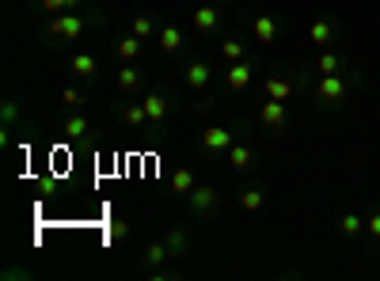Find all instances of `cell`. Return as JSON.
Wrapping results in <instances>:
<instances>
[{
  "label": "cell",
  "instance_id": "6da1fadb",
  "mask_svg": "<svg viewBox=\"0 0 380 281\" xmlns=\"http://www.w3.org/2000/svg\"><path fill=\"white\" fill-rule=\"evenodd\" d=\"M84 27H88V23H84L80 16H73V12H61V16H54V19H50V27H46V31H50L54 38L76 42V38L84 34Z\"/></svg>",
  "mask_w": 380,
  "mask_h": 281
},
{
  "label": "cell",
  "instance_id": "7a4b0ae2",
  "mask_svg": "<svg viewBox=\"0 0 380 281\" xmlns=\"http://www.w3.org/2000/svg\"><path fill=\"white\" fill-rule=\"evenodd\" d=\"M316 95H320L327 107H339L342 99H346V80H342L339 73H327L320 76V84H316Z\"/></svg>",
  "mask_w": 380,
  "mask_h": 281
},
{
  "label": "cell",
  "instance_id": "3957f363",
  "mask_svg": "<svg viewBox=\"0 0 380 281\" xmlns=\"http://www.w3.org/2000/svg\"><path fill=\"white\" fill-rule=\"evenodd\" d=\"M259 122H263V130H285V125H289V110H285L281 99H263Z\"/></svg>",
  "mask_w": 380,
  "mask_h": 281
},
{
  "label": "cell",
  "instance_id": "277c9868",
  "mask_svg": "<svg viewBox=\"0 0 380 281\" xmlns=\"http://www.w3.org/2000/svg\"><path fill=\"white\" fill-rule=\"evenodd\" d=\"M232 149V130H224V125H209L206 133H202V152L206 156H213V152H228Z\"/></svg>",
  "mask_w": 380,
  "mask_h": 281
},
{
  "label": "cell",
  "instance_id": "5b68a950",
  "mask_svg": "<svg viewBox=\"0 0 380 281\" xmlns=\"http://www.w3.org/2000/svg\"><path fill=\"white\" fill-rule=\"evenodd\" d=\"M182 80H187V88L206 91V88H209V80H213V69H209L206 61H190L187 73H182Z\"/></svg>",
  "mask_w": 380,
  "mask_h": 281
},
{
  "label": "cell",
  "instance_id": "8992f818",
  "mask_svg": "<svg viewBox=\"0 0 380 281\" xmlns=\"http://www.w3.org/2000/svg\"><path fill=\"white\" fill-rule=\"evenodd\" d=\"M293 91H297V84L289 80V76H266V84H263V99H289Z\"/></svg>",
  "mask_w": 380,
  "mask_h": 281
},
{
  "label": "cell",
  "instance_id": "52a82bcc",
  "mask_svg": "<svg viewBox=\"0 0 380 281\" xmlns=\"http://www.w3.org/2000/svg\"><path fill=\"white\" fill-rule=\"evenodd\" d=\"M251 34H255V42H263V46H270V42H278L281 27L274 16H255L251 19Z\"/></svg>",
  "mask_w": 380,
  "mask_h": 281
},
{
  "label": "cell",
  "instance_id": "ba28073f",
  "mask_svg": "<svg viewBox=\"0 0 380 281\" xmlns=\"http://www.w3.org/2000/svg\"><path fill=\"white\" fill-rule=\"evenodd\" d=\"M187 198H190V209H194L198 217H206V213H213V209H217V191H213V186H194Z\"/></svg>",
  "mask_w": 380,
  "mask_h": 281
},
{
  "label": "cell",
  "instance_id": "9c48e42d",
  "mask_svg": "<svg viewBox=\"0 0 380 281\" xmlns=\"http://www.w3.org/2000/svg\"><path fill=\"white\" fill-rule=\"evenodd\" d=\"M251 76H255V69L248 61H232V69L224 73V84H228V91H244L251 84Z\"/></svg>",
  "mask_w": 380,
  "mask_h": 281
},
{
  "label": "cell",
  "instance_id": "30bf717a",
  "mask_svg": "<svg viewBox=\"0 0 380 281\" xmlns=\"http://www.w3.org/2000/svg\"><path fill=\"white\" fill-rule=\"evenodd\" d=\"M115 84H118V91H126V95H133V91H141V73L126 61L122 69L115 73Z\"/></svg>",
  "mask_w": 380,
  "mask_h": 281
},
{
  "label": "cell",
  "instance_id": "8fae6325",
  "mask_svg": "<svg viewBox=\"0 0 380 281\" xmlns=\"http://www.w3.org/2000/svg\"><path fill=\"white\" fill-rule=\"evenodd\" d=\"M141 103H145V114H149V122H164V118H167V99L160 95V91H149Z\"/></svg>",
  "mask_w": 380,
  "mask_h": 281
},
{
  "label": "cell",
  "instance_id": "7c38bea8",
  "mask_svg": "<svg viewBox=\"0 0 380 281\" xmlns=\"http://www.w3.org/2000/svg\"><path fill=\"white\" fill-rule=\"evenodd\" d=\"M217 23H221V16H217L213 4H202V8L194 12V31L209 34V31H217Z\"/></svg>",
  "mask_w": 380,
  "mask_h": 281
},
{
  "label": "cell",
  "instance_id": "4fadbf2b",
  "mask_svg": "<svg viewBox=\"0 0 380 281\" xmlns=\"http://www.w3.org/2000/svg\"><path fill=\"white\" fill-rule=\"evenodd\" d=\"M228 164L236 167V171H248V167L255 164V156H251L248 145H232V149H228Z\"/></svg>",
  "mask_w": 380,
  "mask_h": 281
},
{
  "label": "cell",
  "instance_id": "5bb4252c",
  "mask_svg": "<svg viewBox=\"0 0 380 281\" xmlns=\"http://www.w3.org/2000/svg\"><path fill=\"white\" fill-rule=\"evenodd\" d=\"M160 50L164 53H179L182 50V31L179 27H164V31H160Z\"/></svg>",
  "mask_w": 380,
  "mask_h": 281
},
{
  "label": "cell",
  "instance_id": "9a60e30c",
  "mask_svg": "<svg viewBox=\"0 0 380 281\" xmlns=\"http://www.w3.org/2000/svg\"><path fill=\"white\" fill-rule=\"evenodd\" d=\"M141 42H145V38H137V34H126V38H118V46H115V50H118V58H122V61H133V58H137V53H141Z\"/></svg>",
  "mask_w": 380,
  "mask_h": 281
},
{
  "label": "cell",
  "instance_id": "2e32d148",
  "mask_svg": "<svg viewBox=\"0 0 380 281\" xmlns=\"http://www.w3.org/2000/svg\"><path fill=\"white\" fill-rule=\"evenodd\" d=\"M308 38H312L316 46H327V42L335 38V27H331L327 19H316V23L308 27Z\"/></svg>",
  "mask_w": 380,
  "mask_h": 281
},
{
  "label": "cell",
  "instance_id": "e0dca14e",
  "mask_svg": "<svg viewBox=\"0 0 380 281\" xmlns=\"http://www.w3.org/2000/svg\"><path fill=\"white\" fill-rule=\"evenodd\" d=\"M190 191H194V175H190L187 167H179V171H171V194H182V198H187Z\"/></svg>",
  "mask_w": 380,
  "mask_h": 281
},
{
  "label": "cell",
  "instance_id": "ac0fdd59",
  "mask_svg": "<svg viewBox=\"0 0 380 281\" xmlns=\"http://www.w3.org/2000/svg\"><path fill=\"white\" fill-rule=\"evenodd\" d=\"M240 206H244V209H248V213H259V209H263V206H266V194H263V191H259V186H248V191H244V194H240Z\"/></svg>",
  "mask_w": 380,
  "mask_h": 281
},
{
  "label": "cell",
  "instance_id": "d6986e66",
  "mask_svg": "<svg viewBox=\"0 0 380 281\" xmlns=\"http://www.w3.org/2000/svg\"><path fill=\"white\" fill-rule=\"evenodd\" d=\"M361 228H365V221H361L357 213H342V217H339V232L346 236V240H354V236H357Z\"/></svg>",
  "mask_w": 380,
  "mask_h": 281
},
{
  "label": "cell",
  "instance_id": "ffe728a7",
  "mask_svg": "<svg viewBox=\"0 0 380 281\" xmlns=\"http://www.w3.org/2000/svg\"><path fill=\"white\" fill-rule=\"evenodd\" d=\"M167 258H171V251H167V243H152V247L145 251V262H149L152 270H156V266H164Z\"/></svg>",
  "mask_w": 380,
  "mask_h": 281
},
{
  "label": "cell",
  "instance_id": "44dd1931",
  "mask_svg": "<svg viewBox=\"0 0 380 281\" xmlns=\"http://www.w3.org/2000/svg\"><path fill=\"white\" fill-rule=\"evenodd\" d=\"M122 122H126V125H145V122H149V114H145V103H130V107L122 110Z\"/></svg>",
  "mask_w": 380,
  "mask_h": 281
},
{
  "label": "cell",
  "instance_id": "7402d4cb",
  "mask_svg": "<svg viewBox=\"0 0 380 281\" xmlns=\"http://www.w3.org/2000/svg\"><path fill=\"white\" fill-rule=\"evenodd\" d=\"M316 69H320L323 76H327V73H339V69H342V58H339V53H331V50H323L320 61H316Z\"/></svg>",
  "mask_w": 380,
  "mask_h": 281
},
{
  "label": "cell",
  "instance_id": "603a6c76",
  "mask_svg": "<svg viewBox=\"0 0 380 281\" xmlns=\"http://www.w3.org/2000/svg\"><path fill=\"white\" fill-rule=\"evenodd\" d=\"M95 58H91V53H76L73 58V73H80V76H95Z\"/></svg>",
  "mask_w": 380,
  "mask_h": 281
},
{
  "label": "cell",
  "instance_id": "cb8c5ba5",
  "mask_svg": "<svg viewBox=\"0 0 380 281\" xmlns=\"http://www.w3.org/2000/svg\"><path fill=\"white\" fill-rule=\"evenodd\" d=\"M84 133H88V118H84V114H73V118H69V122H65V137L80 140Z\"/></svg>",
  "mask_w": 380,
  "mask_h": 281
},
{
  "label": "cell",
  "instance_id": "d4e9b609",
  "mask_svg": "<svg viewBox=\"0 0 380 281\" xmlns=\"http://www.w3.org/2000/svg\"><path fill=\"white\" fill-rule=\"evenodd\" d=\"M221 53H224V61H244V42L240 38L221 42Z\"/></svg>",
  "mask_w": 380,
  "mask_h": 281
},
{
  "label": "cell",
  "instance_id": "484cf974",
  "mask_svg": "<svg viewBox=\"0 0 380 281\" xmlns=\"http://www.w3.org/2000/svg\"><path fill=\"white\" fill-rule=\"evenodd\" d=\"M130 31L137 34V38H152V19H149V16H133Z\"/></svg>",
  "mask_w": 380,
  "mask_h": 281
},
{
  "label": "cell",
  "instance_id": "4316f807",
  "mask_svg": "<svg viewBox=\"0 0 380 281\" xmlns=\"http://www.w3.org/2000/svg\"><path fill=\"white\" fill-rule=\"evenodd\" d=\"M164 243H167V251H171V255H182V247H187V232H182V228H175Z\"/></svg>",
  "mask_w": 380,
  "mask_h": 281
},
{
  "label": "cell",
  "instance_id": "83f0119b",
  "mask_svg": "<svg viewBox=\"0 0 380 281\" xmlns=\"http://www.w3.org/2000/svg\"><path fill=\"white\" fill-rule=\"evenodd\" d=\"M0 114H4V125H16V122H19V107H16L12 99L0 103Z\"/></svg>",
  "mask_w": 380,
  "mask_h": 281
},
{
  "label": "cell",
  "instance_id": "f1b7e54d",
  "mask_svg": "<svg viewBox=\"0 0 380 281\" xmlns=\"http://www.w3.org/2000/svg\"><path fill=\"white\" fill-rule=\"evenodd\" d=\"M107 236H110V240H126V236H130V224L115 221V224H110V228H107Z\"/></svg>",
  "mask_w": 380,
  "mask_h": 281
},
{
  "label": "cell",
  "instance_id": "f546056e",
  "mask_svg": "<svg viewBox=\"0 0 380 281\" xmlns=\"http://www.w3.org/2000/svg\"><path fill=\"white\" fill-rule=\"evenodd\" d=\"M61 99H65L69 107H84V95H80L76 88H65V95H61Z\"/></svg>",
  "mask_w": 380,
  "mask_h": 281
},
{
  "label": "cell",
  "instance_id": "4dcf8cb0",
  "mask_svg": "<svg viewBox=\"0 0 380 281\" xmlns=\"http://www.w3.org/2000/svg\"><path fill=\"white\" fill-rule=\"evenodd\" d=\"M365 232H369L372 240H380V213H372L369 221H365Z\"/></svg>",
  "mask_w": 380,
  "mask_h": 281
},
{
  "label": "cell",
  "instance_id": "1f68e13d",
  "mask_svg": "<svg viewBox=\"0 0 380 281\" xmlns=\"http://www.w3.org/2000/svg\"><path fill=\"white\" fill-rule=\"evenodd\" d=\"M46 12H69V0H42Z\"/></svg>",
  "mask_w": 380,
  "mask_h": 281
},
{
  "label": "cell",
  "instance_id": "d6a6232c",
  "mask_svg": "<svg viewBox=\"0 0 380 281\" xmlns=\"http://www.w3.org/2000/svg\"><path fill=\"white\" fill-rule=\"evenodd\" d=\"M213 4H221V0H213Z\"/></svg>",
  "mask_w": 380,
  "mask_h": 281
}]
</instances>
